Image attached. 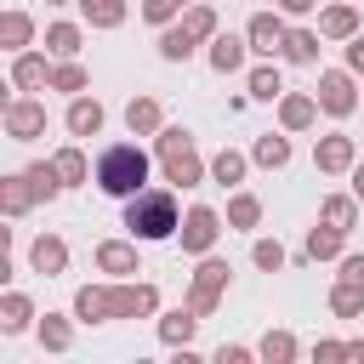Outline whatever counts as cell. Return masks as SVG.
Returning a JSON list of instances; mask_svg holds the SVG:
<instances>
[{
    "instance_id": "obj_41",
    "label": "cell",
    "mask_w": 364,
    "mask_h": 364,
    "mask_svg": "<svg viewBox=\"0 0 364 364\" xmlns=\"http://www.w3.org/2000/svg\"><path fill=\"white\" fill-rule=\"evenodd\" d=\"M250 262H256L262 273H279V267L290 262V250H284L279 239H256V245H250Z\"/></svg>"
},
{
    "instance_id": "obj_44",
    "label": "cell",
    "mask_w": 364,
    "mask_h": 364,
    "mask_svg": "<svg viewBox=\"0 0 364 364\" xmlns=\"http://www.w3.org/2000/svg\"><path fill=\"white\" fill-rule=\"evenodd\" d=\"M336 279H347V284H364V256H341V273Z\"/></svg>"
},
{
    "instance_id": "obj_23",
    "label": "cell",
    "mask_w": 364,
    "mask_h": 364,
    "mask_svg": "<svg viewBox=\"0 0 364 364\" xmlns=\"http://www.w3.org/2000/svg\"><path fill=\"white\" fill-rule=\"evenodd\" d=\"M28 318H34V301H28L23 290H6V296H0V330H6V336H23Z\"/></svg>"
},
{
    "instance_id": "obj_37",
    "label": "cell",
    "mask_w": 364,
    "mask_h": 364,
    "mask_svg": "<svg viewBox=\"0 0 364 364\" xmlns=\"http://www.w3.org/2000/svg\"><path fill=\"white\" fill-rule=\"evenodd\" d=\"M68 341H74L68 318H63V313H46V318H40V347H46V353H68Z\"/></svg>"
},
{
    "instance_id": "obj_5",
    "label": "cell",
    "mask_w": 364,
    "mask_h": 364,
    "mask_svg": "<svg viewBox=\"0 0 364 364\" xmlns=\"http://www.w3.org/2000/svg\"><path fill=\"white\" fill-rule=\"evenodd\" d=\"M313 97H318V108H324V114L347 119V114L358 108V91H353V68H324V74H318V85H313Z\"/></svg>"
},
{
    "instance_id": "obj_22",
    "label": "cell",
    "mask_w": 364,
    "mask_h": 364,
    "mask_svg": "<svg viewBox=\"0 0 364 364\" xmlns=\"http://www.w3.org/2000/svg\"><path fill=\"white\" fill-rule=\"evenodd\" d=\"M34 199H40V193H34L28 171H17V176H0V210H6V216H23Z\"/></svg>"
},
{
    "instance_id": "obj_17",
    "label": "cell",
    "mask_w": 364,
    "mask_h": 364,
    "mask_svg": "<svg viewBox=\"0 0 364 364\" xmlns=\"http://www.w3.org/2000/svg\"><path fill=\"white\" fill-rule=\"evenodd\" d=\"M125 125H131V136H159L165 131V114H159L154 97H131L125 102Z\"/></svg>"
},
{
    "instance_id": "obj_31",
    "label": "cell",
    "mask_w": 364,
    "mask_h": 364,
    "mask_svg": "<svg viewBox=\"0 0 364 364\" xmlns=\"http://www.w3.org/2000/svg\"><path fill=\"white\" fill-rule=\"evenodd\" d=\"M250 97H256V102H279V97H284V74H279L273 63L250 68Z\"/></svg>"
},
{
    "instance_id": "obj_24",
    "label": "cell",
    "mask_w": 364,
    "mask_h": 364,
    "mask_svg": "<svg viewBox=\"0 0 364 364\" xmlns=\"http://www.w3.org/2000/svg\"><path fill=\"white\" fill-rule=\"evenodd\" d=\"M28 40H34V17L28 11H6L0 17V46L6 51H28Z\"/></svg>"
},
{
    "instance_id": "obj_50",
    "label": "cell",
    "mask_w": 364,
    "mask_h": 364,
    "mask_svg": "<svg viewBox=\"0 0 364 364\" xmlns=\"http://www.w3.org/2000/svg\"><path fill=\"white\" fill-rule=\"evenodd\" d=\"M176 6H182V11H188V6H193V0H176Z\"/></svg>"
},
{
    "instance_id": "obj_36",
    "label": "cell",
    "mask_w": 364,
    "mask_h": 364,
    "mask_svg": "<svg viewBox=\"0 0 364 364\" xmlns=\"http://www.w3.org/2000/svg\"><path fill=\"white\" fill-rule=\"evenodd\" d=\"M330 313H341V318H358V313H364V284H347V279H336V290H330Z\"/></svg>"
},
{
    "instance_id": "obj_28",
    "label": "cell",
    "mask_w": 364,
    "mask_h": 364,
    "mask_svg": "<svg viewBox=\"0 0 364 364\" xmlns=\"http://www.w3.org/2000/svg\"><path fill=\"white\" fill-rule=\"evenodd\" d=\"M28 182H34V193H40L46 205L68 188V182H63V171H57V159H34V165H28Z\"/></svg>"
},
{
    "instance_id": "obj_33",
    "label": "cell",
    "mask_w": 364,
    "mask_h": 364,
    "mask_svg": "<svg viewBox=\"0 0 364 364\" xmlns=\"http://www.w3.org/2000/svg\"><path fill=\"white\" fill-rule=\"evenodd\" d=\"M51 91H68V97H80V91H85V68H80L74 57H57V63H51Z\"/></svg>"
},
{
    "instance_id": "obj_1",
    "label": "cell",
    "mask_w": 364,
    "mask_h": 364,
    "mask_svg": "<svg viewBox=\"0 0 364 364\" xmlns=\"http://www.w3.org/2000/svg\"><path fill=\"white\" fill-rule=\"evenodd\" d=\"M182 216H176V193L171 188H142L125 199V233L131 239H176Z\"/></svg>"
},
{
    "instance_id": "obj_30",
    "label": "cell",
    "mask_w": 364,
    "mask_h": 364,
    "mask_svg": "<svg viewBox=\"0 0 364 364\" xmlns=\"http://www.w3.org/2000/svg\"><path fill=\"white\" fill-rule=\"evenodd\" d=\"M74 6L85 11L91 28H119L125 23V0H74Z\"/></svg>"
},
{
    "instance_id": "obj_7",
    "label": "cell",
    "mask_w": 364,
    "mask_h": 364,
    "mask_svg": "<svg viewBox=\"0 0 364 364\" xmlns=\"http://www.w3.org/2000/svg\"><path fill=\"white\" fill-rule=\"evenodd\" d=\"M313 165H318L324 176H341V171H353V165H358V142H353V136H341V131H330V136H318V142H313Z\"/></svg>"
},
{
    "instance_id": "obj_45",
    "label": "cell",
    "mask_w": 364,
    "mask_h": 364,
    "mask_svg": "<svg viewBox=\"0 0 364 364\" xmlns=\"http://www.w3.org/2000/svg\"><path fill=\"white\" fill-rule=\"evenodd\" d=\"M313 358H318V364H330V358H347V341H318V347H313Z\"/></svg>"
},
{
    "instance_id": "obj_27",
    "label": "cell",
    "mask_w": 364,
    "mask_h": 364,
    "mask_svg": "<svg viewBox=\"0 0 364 364\" xmlns=\"http://www.w3.org/2000/svg\"><path fill=\"white\" fill-rule=\"evenodd\" d=\"M250 159H256V165H267V171H284V165H290V142H284V136H273V131H262V136H256V148H250Z\"/></svg>"
},
{
    "instance_id": "obj_19",
    "label": "cell",
    "mask_w": 364,
    "mask_h": 364,
    "mask_svg": "<svg viewBox=\"0 0 364 364\" xmlns=\"http://www.w3.org/2000/svg\"><path fill=\"white\" fill-rule=\"evenodd\" d=\"M193 330H199V313H193L188 301H182V307H171V313L159 318V341H165V347H188V341H193Z\"/></svg>"
},
{
    "instance_id": "obj_26",
    "label": "cell",
    "mask_w": 364,
    "mask_h": 364,
    "mask_svg": "<svg viewBox=\"0 0 364 364\" xmlns=\"http://www.w3.org/2000/svg\"><path fill=\"white\" fill-rule=\"evenodd\" d=\"M318 40L324 34H313V28H290V40H284V63H296V68H307V63H318Z\"/></svg>"
},
{
    "instance_id": "obj_11",
    "label": "cell",
    "mask_w": 364,
    "mask_h": 364,
    "mask_svg": "<svg viewBox=\"0 0 364 364\" xmlns=\"http://www.w3.org/2000/svg\"><path fill=\"white\" fill-rule=\"evenodd\" d=\"M154 307H159V290H154V284L114 279V318H148Z\"/></svg>"
},
{
    "instance_id": "obj_39",
    "label": "cell",
    "mask_w": 364,
    "mask_h": 364,
    "mask_svg": "<svg viewBox=\"0 0 364 364\" xmlns=\"http://www.w3.org/2000/svg\"><path fill=\"white\" fill-rule=\"evenodd\" d=\"M262 222V199L256 193H233L228 199V228H256Z\"/></svg>"
},
{
    "instance_id": "obj_12",
    "label": "cell",
    "mask_w": 364,
    "mask_h": 364,
    "mask_svg": "<svg viewBox=\"0 0 364 364\" xmlns=\"http://www.w3.org/2000/svg\"><path fill=\"white\" fill-rule=\"evenodd\" d=\"M74 318L80 324H108L114 318V284H80L74 290Z\"/></svg>"
},
{
    "instance_id": "obj_47",
    "label": "cell",
    "mask_w": 364,
    "mask_h": 364,
    "mask_svg": "<svg viewBox=\"0 0 364 364\" xmlns=\"http://www.w3.org/2000/svg\"><path fill=\"white\" fill-rule=\"evenodd\" d=\"M273 6H279V11H290V17H307L318 0H273Z\"/></svg>"
},
{
    "instance_id": "obj_42",
    "label": "cell",
    "mask_w": 364,
    "mask_h": 364,
    "mask_svg": "<svg viewBox=\"0 0 364 364\" xmlns=\"http://www.w3.org/2000/svg\"><path fill=\"white\" fill-rule=\"evenodd\" d=\"M176 11H182L176 0H142V17H148V23H159V28H165V23L176 17Z\"/></svg>"
},
{
    "instance_id": "obj_9",
    "label": "cell",
    "mask_w": 364,
    "mask_h": 364,
    "mask_svg": "<svg viewBox=\"0 0 364 364\" xmlns=\"http://www.w3.org/2000/svg\"><path fill=\"white\" fill-rule=\"evenodd\" d=\"M40 131H46V102H34V97L6 102V136L11 142H34Z\"/></svg>"
},
{
    "instance_id": "obj_43",
    "label": "cell",
    "mask_w": 364,
    "mask_h": 364,
    "mask_svg": "<svg viewBox=\"0 0 364 364\" xmlns=\"http://www.w3.org/2000/svg\"><path fill=\"white\" fill-rule=\"evenodd\" d=\"M250 358H256V353L239 347V341H222V347H216V364H250Z\"/></svg>"
},
{
    "instance_id": "obj_40",
    "label": "cell",
    "mask_w": 364,
    "mask_h": 364,
    "mask_svg": "<svg viewBox=\"0 0 364 364\" xmlns=\"http://www.w3.org/2000/svg\"><path fill=\"white\" fill-rule=\"evenodd\" d=\"M51 159H57V171H63V182H68V188H80V182L91 176V159H85L80 148H63V154H51Z\"/></svg>"
},
{
    "instance_id": "obj_16",
    "label": "cell",
    "mask_w": 364,
    "mask_h": 364,
    "mask_svg": "<svg viewBox=\"0 0 364 364\" xmlns=\"http://www.w3.org/2000/svg\"><path fill=\"white\" fill-rule=\"evenodd\" d=\"M11 85H17V91H40V85H51V63H46L40 51H17V63H11Z\"/></svg>"
},
{
    "instance_id": "obj_38",
    "label": "cell",
    "mask_w": 364,
    "mask_h": 364,
    "mask_svg": "<svg viewBox=\"0 0 364 364\" xmlns=\"http://www.w3.org/2000/svg\"><path fill=\"white\" fill-rule=\"evenodd\" d=\"M46 51L51 57H74L80 51V23H51L46 28Z\"/></svg>"
},
{
    "instance_id": "obj_20",
    "label": "cell",
    "mask_w": 364,
    "mask_h": 364,
    "mask_svg": "<svg viewBox=\"0 0 364 364\" xmlns=\"http://www.w3.org/2000/svg\"><path fill=\"white\" fill-rule=\"evenodd\" d=\"M318 34H324V40H353V34H358V6H353V0H336V6L318 17Z\"/></svg>"
},
{
    "instance_id": "obj_13",
    "label": "cell",
    "mask_w": 364,
    "mask_h": 364,
    "mask_svg": "<svg viewBox=\"0 0 364 364\" xmlns=\"http://www.w3.org/2000/svg\"><path fill=\"white\" fill-rule=\"evenodd\" d=\"M28 267H34V273H46V279L68 273V245H63L57 233H40V239L28 245Z\"/></svg>"
},
{
    "instance_id": "obj_21",
    "label": "cell",
    "mask_w": 364,
    "mask_h": 364,
    "mask_svg": "<svg viewBox=\"0 0 364 364\" xmlns=\"http://www.w3.org/2000/svg\"><path fill=\"white\" fill-rule=\"evenodd\" d=\"M245 51H250L245 34H216L210 40V68L216 74H233V68H245Z\"/></svg>"
},
{
    "instance_id": "obj_35",
    "label": "cell",
    "mask_w": 364,
    "mask_h": 364,
    "mask_svg": "<svg viewBox=\"0 0 364 364\" xmlns=\"http://www.w3.org/2000/svg\"><path fill=\"white\" fill-rule=\"evenodd\" d=\"M318 216L336 222V228H353V222H358V193H330V199L318 205Z\"/></svg>"
},
{
    "instance_id": "obj_8",
    "label": "cell",
    "mask_w": 364,
    "mask_h": 364,
    "mask_svg": "<svg viewBox=\"0 0 364 364\" xmlns=\"http://www.w3.org/2000/svg\"><path fill=\"white\" fill-rule=\"evenodd\" d=\"M245 40H250V51L279 57V51H284V40H290V28H284V17H279V11H256V17L245 23Z\"/></svg>"
},
{
    "instance_id": "obj_29",
    "label": "cell",
    "mask_w": 364,
    "mask_h": 364,
    "mask_svg": "<svg viewBox=\"0 0 364 364\" xmlns=\"http://www.w3.org/2000/svg\"><path fill=\"white\" fill-rule=\"evenodd\" d=\"M301 347H296V336L290 330H267L262 341H256V358H267V364H290Z\"/></svg>"
},
{
    "instance_id": "obj_18",
    "label": "cell",
    "mask_w": 364,
    "mask_h": 364,
    "mask_svg": "<svg viewBox=\"0 0 364 364\" xmlns=\"http://www.w3.org/2000/svg\"><path fill=\"white\" fill-rule=\"evenodd\" d=\"M341 245H347V228L318 222V228L307 233V262H341Z\"/></svg>"
},
{
    "instance_id": "obj_48",
    "label": "cell",
    "mask_w": 364,
    "mask_h": 364,
    "mask_svg": "<svg viewBox=\"0 0 364 364\" xmlns=\"http://www.w3.org/2000/svg\"><path fill=\"white\" fill-rule=\"evenodd\" d=\"M353 193H358V205H364V165H353Z\"/></svg>"
},
{
    "instance_id": "obj_51",
    "label": "cell",
    "mask_w": 364,
    "mask_h": 364,
    "mask_svg": "<svg viewBox=\"0 0 364 364\" xmlns=\"http://www.w3.org/2000/svg\"><path fill=\"white\" fill-rule=\"evenodd\" d=\"M46 6H68V0H46Z\"/></svg>"
},
{
    "instance_id": "obj_32",
    "label": "cell",
    "mask_w": 364,
    "mask_h": 364,
    "mask_svg": "<svg viewBox=\"0 0 364 364\" xmlns=\"http://www.w3.org/2000/svg\"><path fill=\"white\" fill-rule=\"evenodd\" d=\"M182 28H188L193 40H216V34H222V28H216V11H210L205 0H193V6L182 11Z\"/></svg>"
},
{
    "instance_id": "obj_10",
    "label": "cell",
    "mask_w": 364,
    "mask_h": 364,
    "mask_svg": "<svg viewBox=\"0 0 364 364\" xmlns=\"http://www.w3.org/2000/svg\"><path fill=\"white\" fill-rule=\"evenodd\" d=\"M97 267H102L108 279H136V273H142L136 239H102V245H97Z\"/></svg>"
},
{
    "instance_id": "obj_25",
    "label": "cell",
    "mask_w": 364,
    "mask_h": 364,
    "mask_svg": "<svg viewBox=\"0 0 364 364\" xmlns=\"http://www.w3.org/2000/svg\"><path fill=\"white\" fill-rule=\"evenodd\" d=\"M193 46H199V40H193L182 23H165V28H159V57H165V63H188Z\"/></svg>"
},
{
    "instance_id": "obj_3",
    "label": "cell",
    "mask_w": 364,
    "mask_h": 364,
    "mask_svg": "<svg viewBox=\"0 0 364 364\" xmlns=\"http://www.w3.org/2000/svg\"><path fill=\"white\" fill-rule=\"evenodd\" d=\"M159 171H165V182H176V188H199L205 159L193 154V131H182V125H165V131H159Z\"/></svg>"
},
{
    "instance_id": "obj_14",
    "label": "cell",
    "mask_w": 364,
    "mask_h": 364,
    "mask_svg": "<svg viewBox=\"0 0 364 364\" xmlns=\"http://www.w3.org/2000/svg\"><path fill=\"white\" fill-rule=\"evenodd\" d=\"M313 119H318V97L313 91H284L279 97V125L284 131H307Z\"/></svg>"
},
{
    "instance_id": "obj_6",
    "label": "cell",
    "mask_w": 364,
    "mask_h": 364,
    "mask_svg": "<svg viewBox=\"0 0 364 364\" xmlns=\"http://www.w3.org/2000/svg\"><path fill=\"white\" fill-rule=\"evenodd\" d=\"M216 233H222V216H216L210 205H193V210L182 216V228H176V239H182V250H188V256H210Z\"/></svg>"
},
{
    "instance_id": "obj_4",
    "label": "cell",
    "mask_w": 364,
    "mask_h": 364,
    "mask_svg": "<svg viewBox=\"0 0 364 364\" xmlns=\"http://www.w3.org/2000/svg\"><path fill=\"white\" fill-rule=\"evenodd\" d=\"M228 262L222 256H199V267H193V284H188V307L205 318V313H216V301H222V290H228Z\"/></svg>"
},
{
    "instance_id": "obj_46",
    "label": "cell",
    "mask_w": 364,
    "mask_h": 364,
    "mask_svg": "<svg viewBox=\"0 0 364 364\" xmlns=\"http://www.w3.org/2000/svg\"><path fill=\"white\" fill-rule=\"evenodd\" d=\"M347 68H353V74H364V34H353V40H347Z\"/></svg>"
},
{
    "instance_id": "obj_49",
    "label": "cell",
    "mask_w": 364,
    "mask_h": 364,
    "mask_svg": "<svg viewBox=\"0 0 364 364\" xmlns=\"http://www.w3.org/2000/svg\"><path fill=\"white\" fill-rule=\"evenodd\" d=\"M347 358H358V364H364V341H347Z\"/></svg>"
},
{
    "instance_id": "obj_34",
    "label": "cell",
    "mask_w": 364,
    "mask_h": 364,
    "mask_svg": "<svg viewBox=\"0 0 364 364\" xmlns=\"http://www.w3.org/2000/svg\"><path fill=\"white\" fill-rule=\"evenodd\" d=\"M210 176H216L222 188H239V182H245V154H239V148H222V154L210 159Z\"/></svg>"
},
{
    "instance_id": "obj_15",
    "label": "cell",
    "mask_w": 364,
    "mask_h": 364,
    "mask_svg": "<svg viewBox=\"0 0 364 364\" xmlns=\"http://www.w3.org/2000/svg\"><path fill=\"white\" fill-rule=\"evenodd\" d=\"M102 119H108V114H102V102H97V97H85V91H80V97L68 102V114H63V125H68L74 136H97V131H102Z\"/></svg>"
},
{
    "instance_id": "obj_2",
    "label": "cell",
    "mask_w": 364,
    "mask_h": 364,
    "mask_svg": "<svg viewBox=\"0 0 364 364\" xmlns=\"http://www.w3.org/2000/svg\"><path fill=\"white\" fill-rule=\"evenodd\" d=\"M148 154L136 148V142H114V148H102V159H97V188L108 193V199H131V193H142L148 188Z\"/></svg>"
}]
</instances>
